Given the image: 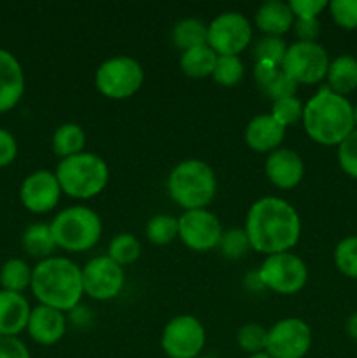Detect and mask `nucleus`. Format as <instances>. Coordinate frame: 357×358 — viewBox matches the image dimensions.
Returning a JSON list of instances; mask_svg holds the SVG:
<instances>
[{
    "mask_svg": "<svg viewBox=\"0 0 357 358\" xmlns=\"http://www.w3.org/2000/svg\"><path fill=\"white\" fill-rule=\"evenodd\" d=\"M245 233L254 252L268 255L289 252L301 236V220L289 201L275 196L261 198L245 217Z\"/></svg>",
    "mask_w": 357,
    "mask_h": 358,
    "instance_id": "f257e3e1",
    "label": "nucleus"
},
{
    "mask_svg": "<svg viewBox=\"0 0 357 358\" xmlns=\"http://www.w3.org/2000/svg\"><path fill=\"white\" fill-rule=\"evenodd\" d=\"M31 294L38 304L58 311L79 308L84 296L83 269L66 257H49L38 261L31 273Z\"/></svg>",
    "mask_w": 357,
    "mask_h": 358,
    "instance_id": "f03ea898",
    "label": "nucleus"
},
{
    "mask_svg": "<svg viewBox=\"0 0 357 358\" xmlns=\"http://www.w3.org/2000/svg\"><path fill=\"white\" fill-rule=\"evenodd\" d=\"M301 121L307 135L326 147H338L356 129L352 103L328 86L321 87L304 103Z\"/></svg>",
    "mask_w": 357,
    "mask_h": 358,
    "instance_id": "7ed1b4c3",
    "label": "nucleus"
},
{
    "mask_svg": "<svg viewBox=\"0 0 357 358\" xmlns=\"http://www.w3.org/2000/svg\"><path fill=\"white\" fill-rule=\"evenodd\" d=\"M168 194L178 206L188 210L206 208L217 191L216 173L200 159H186L168 175Z\"/></svg>",
    "mask_w": 357,
    "mask_h": 358,
    "instance_id": "20e7f679",
    "label": "nucleus"
},
{
    "mask_svg": "<svg viewBox=\"0 0 357 358\" xmlns=\"http://www.w3.org/2000/svg\"><path fill=\"white\" fill-rule=\"evenodd\" d=\"M62 192L74 199H90L108 184V164L93 152H80L59 161L55 171Z\"/></svg>",
    "mask_w": 357,
    "mask_h": 358,
    "instance_id": "39448f33",
    "label": "nucleus"
},
{
    "mask_svg": "<svg viewBox=\"0 0 357 358\" xmlns=\"http://www.w3.org/2000/svg\"><path fill=\"white\" fill-rule=\"evenodd\" d=\"M49 226H51L56 248L72 252V254L90 250L102 236L100 217L94 210L83 205L62 210Z\"/></svg>",
    "mask_w": 357,
    "mask_h": 358,
    "instance_id": "423d86ee",
    "label": "nucleus"
},
{
    "mask_svg": "<svg viewBox=\"0 0 357 358\" xmlns=\"http://www.w3.org/2000/svg\"><path fill=\"white\" fill-rule=\"evenodd\" d=\"M142 65L132 56H114L98 66L94 86L111 100H126L142 87Z\"/></svg>",
    "mask_w": 357,
    "mask_h": 358,
    "instance_id": "0eeeda50",
    "label": "nucleus"
},
{
    "mask_svg": "<svg viewBox=\"0 0 357 358\" xmlns=\"http://www.w3.org/2000/svg\"><path fill=\"white\" fill-rule=\"evenodd\" d=\"M258 282L282 296L298 294L308 282V268L290 252L268 255L258 271Z\"/></svg>",
    "mask_w": 357,
    "mask_h": 358,
    "instance_id": "6e6552de",
    "label": "nucleus"
},
{
    "mask_svg": "<svg viewBox=\"0 0 357 358\" xmlns=\"http://www.w3.org/2000/svg\"><path fill=\"white\" fill-rule=\"evenodd\" d=\"M329 63L328 51L318 42L298 41L287 45L280 69L296 84H317L328 76Z\"/></svg>",
    "mask_w": 357,
    "mask_h": 358,
    "instance_id": "1a4fd4ad",
    "label": "nucleus"
},
{
    "mask_svg": "<svg viewBox=\"0 0 357 358\" xmlns=\"http://www.w3.org/2000/svg\"><path fill=\"white\" fill-rule=\"evenodd\" d=\"M252 41V24L247 16L237 10H226L209 24V48L217 56H238Z\"/></svg>",
    "mask_w": 357,
    "mask_h": 358,
    "instance_id": "9d476101",
    "label": "nucleus"
},
{
    "mask_svg": "<svg viewBox=\"0 0 357 358\" xmlns=\"http://www.w3.org/2000/svg\"><path fill=\"white\" fill-rule=\"evenodd\" d=\"M205 327L191 315L172 318L161 334V348L170 358H196L205 348Z\"/></svg>",
    "mask_w": 357,
    "mask_h": 358,
    "instance_id": "9b49d317",
    "label": "nucleus"
},
{
    "mask_svg": "<svg viewBox=\"0 0 357 358\" xmlns=\"http://www.w3.org/2000/svg\"><path fill=\"white\" fill-rule=\"evenodd\" d=\"M310 346L312 331L301 318H284L268 329L266 353L272 358H303Z\"/></svg>",
    "mask_w": 357,
    "mask_h": 358,
    "instance_id": "f8f14e48",
    "label": "nucleus"
},
{
    "mask_svg": "<svg viewBox=\"0 0 357 358\" xmlns=\"http://www.w3.org/2000/svg\"><path fill=\"white\" fill-rule=\"evenodd\" d=\"M223 236L220 220L206 208L188 210L178 217V238L195 252H209L219 247Z\"/></svg>",
    "mask_w": 357,
    "mask_h": 358,
    "instance_id": "ddd939ff",
    "label": "nucleus"
},
{
    "mask_svg": "<svg viewBox=\"0 0 357 358\" xmlns=\"http://www.w3.org/2000/svg\"><path fill=\"white\" fill-rule=\"evenodd\" d=\"M84 294L94 301H111L125 287V269L107 255L91 259L83 268Z\"/></svg>",
    "mask_w": 357,
    "mask_h": 358,
    "instance_id": "4468645a",
    "label": "nucleus"
},
{
    "mask_svg": "<svg viewBox=\"0 0 357 358\" xmlns=\"http://www.w3.org/2000/svg\"><path fill=\"white\" fill-rule=\"evenodd\" d=\"M62 187L56 175L49 170H37L24 177L20 185V201L28 212L48 213L56 208Z\"/></svg>",
    "mask_w": 357,
    "mask_h": 358,
    "instance_id": "2eb2a0df",
    "label": "nucleus"
},
{
    "mask_svg": "<svg viewBox=\"0 0 357 358\" xmlns=\"http://www.w3.org/2000/svg\"><path fill=\"white\" fill-rule=\"evenodd\" d=\"M265 171L275 187L289 191L303 180L304 163L296 150L276 149L266 157Z\"/></svg>",
    "mask_w": 357,
    "mask_h": 358,
    "instance_id": "dca6fc26",
    "label": "nucleus"
},
{
    "mask_svg": "<svg viewBox=\"0 0 357 358\" xmlns=\"http://www.w3.org/2000/svg\"><path fill=\"white\" fill-rule=\"evenodd\" d=\"M27 331L35 343L42 346L56 345L66 332V318L63 311L49 306L31 308Z\"/></svg>",
    "mask_w": 357,
    "mask_h": 358,
    "instance_id": "f3484780",
    "label": "nucleus"
},
{
    "mask_svg": "<svg viewBox=\"0 0 357 358\" xmlns=\"http://www.w3.org/2000/svg\"><path fill=\"white\" fill-rule=\"evenodd\" d=\"M24 94V72L16 56L0 49V114L16 107Z\"/></svg>",
    "mask_w": 357,
    "mask_h": 358,
    "instance_id": "a211bd4d",
    "label": "nucleus"
},
{
    "mask_svg": "<svg viewBox=\"0 0 357 358\" xmlns=\"http://www.w3.org/2000/svg\"><path fill=\"white\" fill-rule=\"evenodd\" d=\"M245 143L255 152H273L280 149V143L286 136V128L270 114L255 115L245 128Z\"/></svg>",
    "mask_w": 357,
    "mask_h": 358,
    "instance_id": "6ab92c4d",
    "label": "nucleus"
},
{
    "mask_svg": "<svg viewBox=\"0 0 357 358\" xmlns=\"http://www.w3.org/2000/svg\"><path fill=\"white\" fill-rule=\"evenodd\" d=\"M31 308L23 294L0 289V336L18 338L27 331Z\"/></svg>",
    "mask_w": 357,
    "mask_h": 358,
    "instance_id": "aec40b11",
    "label": "nucleus"
},
{
    "mask_svg": "<svg viewBox=\"0 0 357 358\" xmlns=\"http://www.w3.org/2000/svg\"><path fill=\"white\" fill-rule=\"evenodd\" d=\"M255 27L270 37H282L294 27V14L289 3L282 0L265 2L255 13Z\"/></svg>",
    "mask_w": 357,
    "mask_h": 358,
    "instance_id": "412c9836",
    "label": "nucleus"
},
{
    "mask_svg": "<svg viewBox=\"0 0 357 358\" xmlns=\"http://www.w3.org/2000/svg\"><path fill=\"white\" fill-rule=\"evenodd\" d=\"M254 79L273 101L280 98L296 96L298 84L290 79L280 65L270 62H258L254 66Z\"/></svg>",
    "mask_w": 357,
    "mask_h": 358,
    "instance_id": "4be33fe9",
    "label": "nucleus"
},
{
    "mask_svg": "<svg viewBox=\"0 0 357 358\" xmlns=\"http://www.w3.org/2000/svg\"><path fill=\"white\" fill-rule=\"evenodd\" d=\"M328 87L336 94L352 93L357 90V58L352 55H342L329 63Z\"/></svg>",
    "mask_w": 357,
    "mask_h": 358,
    "instance_id": "5701e85b",
    "label": "nucleus"
},
{
    "mask_svg": "<svg viewBox=\"0 0 357 358\" xmlns=\"http://www.w3.org/2000/svg\"><path fill=\"white\" fill-rule=\"evenodd\" d=\"M21 247L28 255L38 259V261L52 257L56 243L51 233V226L44 222H35L28 226L21 234Z\"/></svg>",
    "mask_w": 357,
    "mask_h": 358,
    "instance_id": "b1692460",
    "label": "nucleus"
},
{
    "mask_svg": "<svg viewBox=\"0 0 357 358\" xmlns=\"http://www.w3.org/2000/svg\"><path fill=\"white\" fill-rule=\"evenodd\" d=\"M84 145H86V133L76 122H65L52 133V152L62 159L84 152Z\"/></svg>",
    "mask_w": 357,
    "mask_h": 358,
    "instance_id": "393cba45",
    "label": "nucleus"
},
{
    "mask_svg": "<svg viewBox=\"0 0 357 358\" xmlns=\"http://www.w3.org/2000/svg\"><path fill=\"white\" fill-rule=\"evenodd\" d=\"M217 55L206 45H198L189 51H184L181 56L182 72L192 79H203V77L212 76L216 69Z\"/></svg>",
    "mask_w": 357,
    "mask_h": 358,
    "instance_id": "a878e982",
    "label": "nucleus"
},
{
    "mask_svg": "<svg viewBox=\"0 0 357 358\" xmlns=\"http://www.w3.org/2000/svg\"><path fill=\"white\" fill-rule=\"evenodd\" d=\"M172 38H174V44L178 49H182V52L189 51L192 48H198V45H206V41H209V24L196 20V17H184V20H181L174 27Z\"/></svg>",
    "mask_w": 357,
    "mask_h": 358,
    "instance_id": "bb28decb",
    "label": "nucleus"
},
{
    "mask_svg": "<svg viewBox=\"0 0 357 358\" xmlns=\"http://www.w3.org/2000/svg\"><path fill=\"white\" fill-rule=\"evenodd\" d=\"M31 273L34 269L23 259H9L0 268V287L2 290L23 294L31 285Z\"/></svg>",
    "mask_w": 357,
    "mask_h": 358,
    "instance_id": "cd10ccee",
    "label": "nucleus"
},
{
    "mask_svg": "<svg viewBox=\"0 0 357 358\" xmlns=\"http://www.w3.org/2000/svg\"><path fill=\"white\" fill-rule=\"evenodd\" d=\"M107 257L121 268L133 264L140 257V241L130 233H119L108 243Z\"/></svg>",
    "mask_w": 357,
    "mask_h": 358,
    "instance_id": "c85d7f7f",
    "label": "nucleus"
},
{
    "mask_svg": "<svg viewBox=\"0 0 357 358\" xmlns=\"http://www.w3.org/2000/svg\"><path fill=\"white\" fill-rule=\"evenodd\" d=\"M146 236L154 245H168L178 238V219L174 215H154L146 224Z\"/></svg>",
    "mask_w": 357,
    "mask_h": 358,
    "instance_id": "c756f323",
    "label": "nucleus"
},
{
    "mask_svg": "<svg viewBox=\"0 0 357 358\" xmlns=\"http://www.w3.org/2000/svg\"><path fill=\"white\" fill-rule=\"evenodd\" d=\"M245 66L240 56H217L216 69L212 77L217 84L224 87H233L244 79Z\"/></svg>",
    "mask_w": 357,
    "mask_h": 358,
    "instance_id": "7c9ffc66",
    "label": "nucleus"
},
{
    "mask_svg": "<svg viewBox=\"0 0 357 358\" xmlns=\"http://www.w3.org/2000/svg\"><path fill=\"white\" fill-rule=\"evenodd\" d=\"M266 341H268V329L259 324H245L237 332L238 346L248 355L266 352Z\"/></svg>",
    "mask_w": 357,
    "mask_h": 358,
    "instance_id": "2f4dec72",
    "label": "nucleus"
},
{
    "mask_svg": "<svg viewBox=\"0 0 357 358\" xmlns=\"http://www.w3.org/2000/svg\"><path fill=\"white\" fill-rule=\"evenodd\" d=\"M303 108H304L303 101H301L298 96L280 98V100L273 101L270 115L287 129L289 126H294L298 121L303 119Z\"/></svg>",
    "mask_w": 357,
    "mask_h": 358,
    "instance_id": "473e14b6",
    "label": "nucleus"
},
{
    "mask_svg": "<svg viewBox=\"0 0 357 358\" xmlns=\"http://www.w3.org/2000/svg\"><path fill=\"white\" fill-rule=\"evenodd\" d=\"M335 264L340 273L357 278V236H349L336 245Z\"/></svg>",
    "mask_w": 357,
    "mask_h": 358,
    "instance_id": "72a5a7b5",
    "label": "nucleus"
},
{
    "mask_svg": "<svg viewBox=\"0 0 357 358\" xmlns=\"http://www.w3.org/2000/svg\"><path fill=\"white\" fill-rule=\"evenodd\" d=\"M287 52V44L282 37H265L259 38L254 44V58L258 62H270L275 65H282V59Z\"/></svg>",
    "mask_w": 357,
    "mask_h": 358,
    "instance_id": "f704fd0d",
    "label": "nucleus"
},
{
    "mask_svg": "<svg viewBox=\"0 0 357 358\" xmlns=\"http://www.w3.org/2000/svg\"><path fill=\"white\" fill-rule=\"evenodd\" d=\"M219 250L227 259H241L252 250L245 229H230L223 233L219 241Z\"/></svg>",
    "mask_w": 357,
    "mask_h": 358,
    "instance_id": "c9c22d12",
    "label": "nucleus"
},
{
    "mask_svg": "<svg viewBox=\"0 0 357 358\" xmlns=\"http://www.w3.org/2000/svg\"><path fill=\"white\" fill-rule=\"evenodd\" d=\"M331 17L343 30L357 28V0H332L328 6Z\"/></svg>",
    "mask_w": 357,
    "mask_h": 358,
    "instance_id": "e433bc0d",
    "label": "nucleus"
},
{
    "mask_svg": "<svg viewBox=\"0 0 357 358\" xmlns=\"http://www.w3.org/2000/svg\"><path fill=\"white\" fill-rule=\"evenodd\" d=\"M338 163L349 177L357 178V129L338 145Z\"/></svg>",
    "mask_w": 357,
    "mask_h": 358,
    "instance_id": "4c0bfd02",
    "label": "nucleus"
},
{
    "mask_svg": "<svg viewBox=\"0 0 357 358\" xmlns=\"http://www.w3.org/2000/svg\"><path fill=\"white\" fill-rule=\"evenodd\" d=\"M290 10L294 20H318V14L328 9V0H290Z\"/></svg>",
    "mask_w": 357,
    "mask_h": 358,
    "instance_id": "58836bf2",
    "label": "nucleus"
},
{
    "mask_svg": "<svg viewBox=\"0 0 357 358\" xmlns=\"http://www.w3.org/2000/svg\"><path fill=\"white\" fill-rule=\"evenodd\" d=\"M0 358H31L27 345L20 338L0 336Z\"/></svg>",
    "mask_w": 357,
    "mask_h": 358,
    "instance_id": "ea45409f",
    "label": "nucleus"
},
{
    "mask_svg": "<svg viewBox=\"0 0 357 358\" xmlns=\"http://www.w3.org/2000/svg\"><path fill=\"white\" fill-rule=\"evenodd\" d=\"M18 142L14 135L7 129L0 128V168H6L16 159Z\"/></svg>",
    "mask_w": 357,
    "mask_h": 358,
    "instance_id": "a19ab883",
    "label": "nucleus"
},
{
    "mask_svg": "<svg viewBox=\"0 0 357 358\" xmlns=\"http://www.w3.org/2000/svg\"><path fill=\"white\" fill-rule=\"evenodd\" d=\"M294 31L301 42H317V37L321 35V23L318 20H296Z\"/></svg>",
    "mask_w": 357,
    "mask_h": 358,
    "instance_id": "79ce46f5",
    "label": "nucleus"
},
{
    "mask_svg": "<svg viewBox=\"0 0 357 358\" xmlns=\"http://www.w3.org/2000/svg\"><path fill=\"white\" fill-rule=\"evenodd\" d=\"M346 334L357 341V313H354L352 317L346 320Z\"/></svg>",
    "mask_w": 357,
    "mask_h": 358,
    "instance_id": "37998d69",
    "label": "nucleus"
},
{
    "mask_svg": "<svg viewBox=\"0 0 357 358\" xmlns=\"http://www.w3.org/2000/svg\"><path fill=\"white\" fill-rule=\"evenodd\" d=\"M248 358H272V357H270L266 352H262V353H255V355H248Z\"/></svg>",
    "mask_w": 357,
    "mask_h": 358,
    "instance_id": "c03bdc74",
    "label": "nucleus"
},
{
    "mask_svg": "<svg viewBox=\"0 0 357 358\" xmlns=\"http://www.w3.org/2000/svg\"><path fill=\"white\" fill-rule=\"evenodd\" d=\"M354 124H356V129H357V105L354 107Z\"/></svg>",
    "mask_w": 357,
    "mask_h": 358,
    "instance_id": "a18cd8bd",
    "label": "nucleus"
}]
</instances>
